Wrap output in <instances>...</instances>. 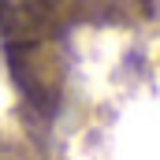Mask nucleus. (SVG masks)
<instances>
[]
</instances>
